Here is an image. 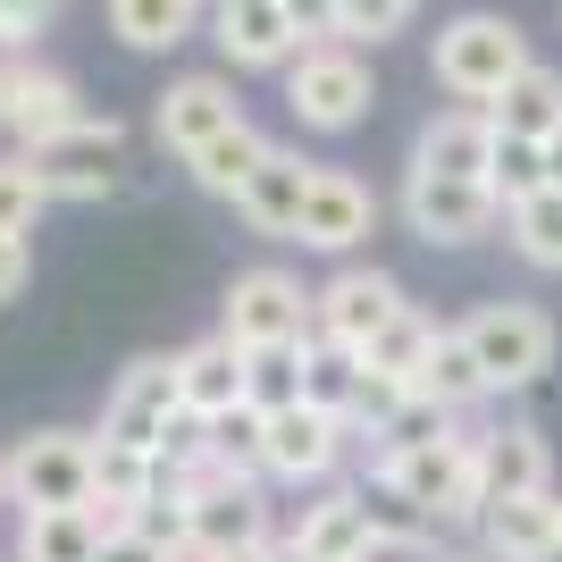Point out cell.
I'll list each match as a JSON object with an SVG mask.
<instances>
[{
    "instance_id": "cell-1",
    "label": "cell",
    "mask_w": 562,
    "mask_h": 562,
    "mask_svg": "<svg viewBox=\"0 0 562 562\" xmlns=\"http://www.w3.org/2000/svg\"><path fill=\"white\" fill-rule=\"evenodd\" d=\"M428 68H437V85H446L453 101L495 110V101H504V85L529 68V34H520L513 18H495V9H470V18H453L446 34H437Z\"/></svg>"
},
{
    "instance_id": "cell-2",
    "label": "cell",
    "mask_w": 562,
    "mask_h": 562,
    "mask_svg": "<svg viewBox=\"0 0 562 562\" xmlns=\"http://www.w3.org/2000/svg\"><path fill=\"white\" fill-rule=\"evenodd\" d=\"M319 328V294H303L294 269H244L218 303V336L235 352H269V345H311Z\"/></svg>"
},
{
    "instance_id": "cell-3",
    "label": "cell",
    "mask_w": 562,
    "mask_h": 562,
    "mask_svg": "<svg viewBox=\"0 0 562 562\" xmlns=\"http://www.w3.org/2000/svg\"><path fill=\"white\" fill-rule=\"evenodd\" d=\"M378 85H370V59L352 43H311L294 68H285V110H294V126H311V135H352L361 117H370Z\"/></svg>"
},
{
    "instance_id": "cell-4",
    "label": "cell",
    "mask_w": 562,
    "mask_h": 562,
    "mask_svg": "<svg viewBox=\"0 0 562 562\" xmlns=\"http://www.w3.org/2000/svg\"><path fill=\"white\" fill-rule=\"evenodd\" d=\"M462 336H470V352H479V370H487V395H520V386H538L546 370H554V319H546L538 303H479L462 319Z\"/></svg>"
},
{
    "instance_id": "cell-5",
    "label": "cell",
    "mask_w": 562,
    "mask_h": 562,
    "mask_svg": "<svg viewBox=\"0 0 562 562\" xmlns=\"http://www.w3.org/2000/svg\"><path fill=\"white\" fill-rule=\"evenodd\" d=\"M0 479H9L18 513H76V504H93V437L34 428V437H18L0 453Z\"/></svg>"
},
{
    "instance_id": "cell-6",
    "label": "cell",
    "mask_w": 562,
    "mask_h": 562,
    "mask_svg": "<svg viewBox=\"0 0 562 562\" xmlns=\"http://www.w3.org/2000/svg\"><path fill=\"white\" fill-rule=\"evenodd\" d=\"M76 117H93V110H85L68 68H50L34 50H0V135H18V151L68 135Z\"/></svg>"
},
{
    "instance_id": "cell-7",
    "label": "cell",
    "mask_w": 562,
    "mask_h": 562,
    "mask_svg": "<svg viewBox=\"0 0 562 562\" xmlns=\"http://www.w3.org/2000/svg\"><path fill=\"white\" fill-rule=\"evenodd\" d=\"M25 160H34V177L50 186V202H101V193H117V177H126V126H117V117H76L68 135L34 143Z\"/></svg>"
},
{
    "instance_id": "cell-8",
    "label": "cell",
    "mask_w": 562,
    "mask_h": 562,
    "mask_svg": "<svg viewBox=\"0 0 562 562\" xmlns=\"http://www.w3.org/2000/svg\"><path fill=\"white\" fill-rule=\"evenodd\" d=\"M177 412H186L177 352H143V361L117 370V386H110V403H101V428H93V437H110V446H160Z\"/></svg>"
},
{
    "instance_id": "cell-9",
    "label": "cell",
    "mask_w": 562,
    "mask_h": 562,
    "mask_svg": "<svg viewBox=\"0 0 562 562\" xmlns=\"http://www.w3.org/2000/svg\"><path fill=\"white\" fill-rule=\"evenodd\" d=\"M395 211H403V227L420 235V244L462 252V244H479V235L504 218V202H495L487 186H470V177H420V168H403Z\"/></svg>"
},
{
    "instance_id": "cell-10",
    "label": "cell",
    "mask_w": 562,
    "mask_h": 562,
    "mask_svg": "<svg viewBox=\"0 0 562 562\" xmlns=\"http://www.w3.org/2000/svg\"><path fill=\"white\" fill-rule=\"evenodd\" d=\"M403 311H412V303H403V285L386 278V269H361V260H352V269H336V278L319 285V328H311V336L336 345V352H370Z\"/></svg>"
},
{
    "instance_id": "cell-11",
    "label": "cell",
    "mask_w": 562,
    "mask_h": 562,
    "mask_svg": "<svg viewBox=\"0 0 562 562\" xmlns=\"http://www.w3.org/2000/svg\"><path fill=\"white\" fill-rule=\"evenodd\" d=\"M177 538H193L202 554H269L285 529H278V513H269V487H260V479H235V487H211L202 504L177 513Z\"/></svg>"
},
{
    "instance_id": "cell-12",
    "label": "cell",
    "mask_w": 562,
    "mask_h": 562,
    "mask_svg": "<svg viewBox=\"0 0 562 562\" xmlns=\"http://www.w3.org/2000/svg\"><path fill=\"white\" fill-rule=\"evenodd\" d=\"M352 428L336 420V412H319V403H285V412H269V446H260V470L278 479V487H319L336 462H345Z\"/></svg>"
},
{
    "instance_id": "cell-13",
    "label": "cell",
    "mask_w": 562,
    "mask_h": 562,
    "mask_svg": "<svg viewBox=\"0 0 562 562\" xmlns=\"http://www.w3.org/2000/svg\"><path fill=\"white\" fill-rule=\"evenodd\" d=\"M227 126H244L227 76H177V85L160 93V110H151V143H160L168 160H193V151L218 143Z\"/></svg>"
},
{
    "instance_id": "cell-14",
    "label": "cell",
    "mask_w": 562,
    "mask_h": 562,
    "mask_svg": "<svg viewBox=\"0 0 562 562\" xmlns=\"http://www.w3.org/2000/svg\"><path fill=\"white\" fill-rule=\"evenodd\" d=\"M378 504H370V487H319L294 513V529H285V546H303L311 562H361L378 546Z\"/></svg>"
},
{
    "instance_id": "cell-15",
    "label": "cell",
    "mask_w": 562,
    "mask_h": 562,
    "mask_svg": "<svg viewBox=\"0 0 562 562\" xmlns=\"http://www.w3.org/2000/svg\"><path fill=\"white\" fill-rule=\"evenodd\" d=\"M211 43L227 68L260 76V68H294L303 59V34H294V18H285V0H235V9H211Z\"/></svg>"
},
{
    "instance_id": "cell-16",
    "label": "cell",
    "mask_w": 562,
    "mask_h": 562,
    "mask_svg": "<svg viewBox=\"0 0 562 562\" xmlns=\"http://www.w3.org/2000/svg\"><path fill=\"white\" fill-rule=\"evenodd\" d=\"M370 227H378V193L361 186L352 168H328V160H319L294 244H303V252H352V244H370Z\"/></svg>"
},
{
    "instance_id": "cell-17",
    "label": "cell",
    "mask_w": 562,
    "mask_h": 562,
    "mask_svg": "<svg viewBox=\"0 0 562 562\" xmlns=\"http://www.w3.org/2000/svg\"><path fill=\"white\" fill-rule=\"evenodd\" d=\"M311 177H319V160H303V151H285V143H269V160L244 177V193H235V218L252 235H278V244H294V227H303V202H311Z\"/></svg>"
},
{
    "instance_id": "cell-18",
    "label": "cell",
    "mask_w": 562,
    "mask_h": 562,
    "mask_svg": "<svg viewBox=\"0 0 562 562\" xmlns=\"http://www.w3.org/2000/svg\"><path fill=\"white\" fill-rule=\"evenodd\" d=\"M479 554L487 562H562V495H513L479 513Z\"/></svg>"
},
{
    "instance_id": "cell-19",
    "label": "cell",
    "mask_w": 562,
    "mask_h": 562,
    "mask_svg": "<svg viewBox=\"0 0 562 562\" xmlns=\"http://www.w3.org/2000/svg\"><path fill=\"white\" fill-rule=\"evenodd\" d=\"M487 160H495V117L470 110V101L437 110L420 135H412V168H420V177H470V186H487Z\"/></svg>"
},
{
    "instance_id": "cell-20",
    "label": "cell",
    "mask_w": 562,
    "mask_h": 562,
    "mask_svg": "<svg viewBox=\"0 0 562 562\" xmlns=\"http://www.w3.org/2000/svg\"><path fill=\"white\" fill-rule=\"evenodd\" d=\"M554 487V446L546 428L513 420V428H479V495L513 504V495H546Z\"/></svg>"
},
{
    "instance_id": "cell-21",
    "label": "cell",
    "mask_w": 562,
    "mask_h": 562,
    "mask_svg": "<svg viewBox=\"0 0 562 562\" xmlns=\"http://www.w3.org/2000/svg\"><path fill=\"white\" fill-rule=\"evenodd\" d=\"M177 378H186V412H202V420H218V412H235V403H252V361L227 345V336H202V345L177 352Z\"/></svg>"
},
{
    "instance_id": "cell-22",
    "label": "cell",
    "mask_w": 562,
    "mask_h": 562,
    "mask_svg": "<svg viewBox=\"0 0 562 562\" xmlns=\"http://www.w3.org/2000/svg\"><path fill=\"white\" fill-rule=\"evenodd\" d=\"M110 546V520L93 504H76V513H18V554L9 562H101Z\"/></svg>"
},
{
    "instance_id": "cell-23",
    "label": "cell",
    "mask_w": 562,
    "mask_h": 562,
    "mask_svg": "<svg viewBox=\"0 0 562 562\" xmlns=\"http://www.w3.org/2000/svg\"><path fill=\"white\" fill-rule=\"evenodd\" d=\"M412 395L446 403L453 420H462V412H479V403H487V370H479V352H470L462 319H453V328H437V345H428L420 378H412Z\"/></svg>"
},
{
    "instance_id": "cell-24",
    "label": "cell",
    "mask_w": 562,
    "mask_h": 562,
    "mask_svg": "<svg viewBox=\"0 0 562 562\" xmlns=\"http://www.w3.org/2000/svg\"><path fill=\"white\" fill-rule=\"evenodd\" d=\"M211 25V0H110V34L126 50H177Z\"/></svg>"
},
{
    "instance_id": "cell-25",
    "label": "cell",
    "mask_w": 562,
    "mask_h": 562,
    "mask_svg": "<svg viewBox=\"0 0 562 562\" xmlns=\"http://www.w3.org/2000/svg\"><path fill=\"white\" fill-rule=\"evenodd\" d=\"M495 135H520V143H546L562 126V76L546 68V59H529V68L504 85V101H495Z\"/></svg>"
},
{
    "instance_id": "cell-26",
    "label": "cell",
    "mask_w": 562,
    "mask_h": 562,
    "mask_svg": "<svg viewBox=\"0 0 562 562\" xmlns=\"http://www.w3.org/2000/svg\"><path fill=\"white\" fill-rule=\"evenodd\" d=\"M260 160H269V135H260L252 117H244V126H227L218 143H202V151H193L186 177H193L202 193H218V202H235V193H244V177H252Z\"/></svg>"
},
{
    "instance_id": "cell-27",
    "label": "cell",
    "mask_w": 562,
    "mask_h": 562,
    "mask_svg": "<svg viewBox=\"0 0 562 562\" xmlns=\"http://www.w3.org/2000/svg\"><path fill=\"white\" fill-rule=\"evenodd\" d=\"M504 235H513V252L529 260V269L562 278V186H546V193H529L520 211H504Z\"/></svg>"
},
{
    "instance_id": "cell-28",
    "label": "cell",
    "mask_w": 562,
    "mask_h": 562,
    "mask_svg": "<svg viewBox=\"0 0 562 562\" xmlns=\"http://www.w3.org/2000/svg\"><path fill=\"white\" fill-rule=\"evenodd\" d=\"M311 345H319V336H311ZM311 345L244 352V361H252V403H260V412H285V403H303V386H311Z\"/></svg>"
},
{
    "instance_id": "cell-29",
    "label": "cell",
    "mask_w": 562,
    "mask_h": 562,
    "mask_svg": "<svg viewBox=\"0 0 562 562\" xmlns=\"http://www.w3.org/2000/svg\"><path fill=\"white\" fill-rule=\"evenodd\" d=\"M487 193L504 202V211H520L529 193H546V143L495 135V160H487Z\"/></svg>"
},
{
    "instance_id": "cell-30",
    "label": "cell",
    "mask_w": 562,
    "mask_h": 562,
    "mask_svg": "<svg viewBox=\"0 0 562 562\" xmlns=\"http://www.w3.org/2000/svg\"><path fill=\"white\" fill-rule=\"evenodd\" d=\"M352 395H361V352L311 345V386H303V403H319V412H336V420L352 428Z\"/></svg>"
},
{
    "instance_id": "cell-31",
    "label": "cell",
    "mask_w": 562,
    "mask_h": 562,
    "mask_svg": "<svg viewBox=\"0 0 562 562\" xmlns=\"http://www.w3.org/2000/svg\"><path fill=\"white\" fill-rule=\"evenodd\" d=\"M428 345H437V319H428V311H403V319L378 336L361 361H370V370H395L403 386H412V378H420V361H428Z\"/></svg>"
},
{
    "instance_id": "cell-32",
    "label": "cell",
    "mask_w": 562,
    "mask_h": 562,
    "mask_svg": "<svg viewBox=\"0 0 562 562\" xmlns=\"http://www.w3.org/2000/svg\"><path fill=\"white\" fill-rule=\"evenodd\" d=\"M43 211H50V186L34 177V160H25V151H18V160H0V227L34 235V218H43Z\"/></svg>"
},
{
    "instance_id": "cell-33",
    "label": "cell",
    "mask_w": 562,
    "mask_h": 562,
    "mask_svg": "<svg viewBox=\"0 0 562 562\" xmlns=\"http://www.w3.org/2000/svg\"><path fill=\"white\" fill-rule=\"evenodd\" d=\"M403 18H412V0H336V43H386L403 34Z\"/></svg>"
},
{
    "instance_id": "cell-34",
    "label": "cell",
    "mask_w": 562,
    "mask_h": 562,
    "mask_svg": "<svg viewBox=\"0 0 562 562\" xmlns=\"http://www.w3.org/2000/svg\"><path fill=\"white\" fill-rule=\"evenodd\" d=\"M59 9L68 0H0V50H34L59 25Z\"/></svg>"
},
{
    "instance_id": "cell-35",
    "label": "cell",
    "mask_w": 562,
    "mask_h": 562,
    "mask_svg": "<svg viewBox=\"0 0 562 562\" xmlns=\"http://www.w3.org/2000/svg\"><path fill=\"white\" fill-rule=\"evenodd\" d=\"M25 278H34V244L0 227V303H18V294H25Z\"/></svg>"
},
{
    "instance_id": "cell-36",
    "label": "cell",
    "mask_w": 562,
    "mask_h": 562,
    "mask_svg": "<svg viewBox=\"0 0 562 562\" xmlns=\"http://www.w3.org/2000/svg\"><path fill=\"white\" fill-rule=\"evenodd\" d=\"M101 562H168V538L160 529H117V538L101 546Z\"/></svg>"
},
{
    "instance_id": "cell-37",
    "label": "cell",
    "mask_w": 562,
    "mask_h": 562,
    "mask_svg": "<svg viewBox=\"0 0 562 562\" xmlns=\"http://www.w3.org/2000/svg\"><path fill=\"white\" fill-rule=\"evenodd\" d=\"M285 18L303 43H336V0H285Z\"/></svg>"
},
{
    "instance_id": "cell-38",
    "label": "cell",
    "mask_w": 562,
    "mask_h": 562,
    "mask_svg": "<svg viewBox=\"0 0 562 562\" xmlns=\"http://www.w3.org/2000/svg\"><path fill=\"white\" fill-rule=\"evenodd\" d=\"M546 186H562V126L546 135Z\"/></svg>"
},
{
    "instance_id": "cell-39",
    "label": "cell",
    "mask_w": 562,
    "mask_h": 562,
    "mask_svg": "<svg viewBox=\"0 0 562 562\" xmlns=\"http://www.w3.org/2000/svg\"><path fill=\"white\" fill-rule=\"evenodd\" d=\"M269 562H311V554H303V546H285V538H278V554H269Z\"/></svg>"
},
{
    "instance_id": "cell-40",
    "label": "cell",
    "mask_w": 562,
    "mask_h": 562,
    "mask_svg": "<svg viewBox=\"0 0 562 562\" xmlns=\"http://www.w3.org/2000/svg\"><path fill=\"white\" fill-rule=\"evenodd\" d=\"M269 554H278V546H269ZM269 554H218V562H269Z\"/></svg>"
},
{
    "instance_id": "cell-41",
    "label": "cell",
    "mask_w": 562,
    "mask_h": 562,
    "mask_svg": "<svg viewBox=\"0 0 562 562\" xmlns=\"http://www.w3.org/2000/svg\"><path fill=\"white\" fill-rule=\"evenodd\" d=\"M437 562H487V554H437Z\"/></svg>"
},
{
    "instance_id": "cell-42",
    "label": "cell",
    "mask_w": 562,
    "mask_h": 562,
    "mask_svg": "<svg viewBox=\"0 0 562 562\" xmlns=\"http://www.w3.org/2000/svg\"><path fill=\"white\" fill-rule=\"evenodd\" d=\"M0 504H9V479H0Z\"/></svg>"
},
{
    "instance_id": "cell-43",
    "label": "cell",
    "mask_w": 562,
    "mask_h": 562,
    "mask_svg": "<svg viewBox=\"0 0 562 562\" xmlns=\"http://www.w3.org/2000/svg\"><path fill=\"white\" fill-rule=\"evenodd\" d=\"M211 9H235V0H211Z\"/></svg>"
},
{
    "instance_id": "cell-44",
    "label": "cell",
    "mask_w": 562,
    "mask_h": 562,
    "mask_svg": "<svg viewBox=\"0 0 562 562\" xmlns=\"http://www.w3.org/2000/svg\"><path fill=\"white\" fill-rule=\"evenodd\" d=\"M412 9H420V0H412Z\"/></svg>"
}]
</instances>
